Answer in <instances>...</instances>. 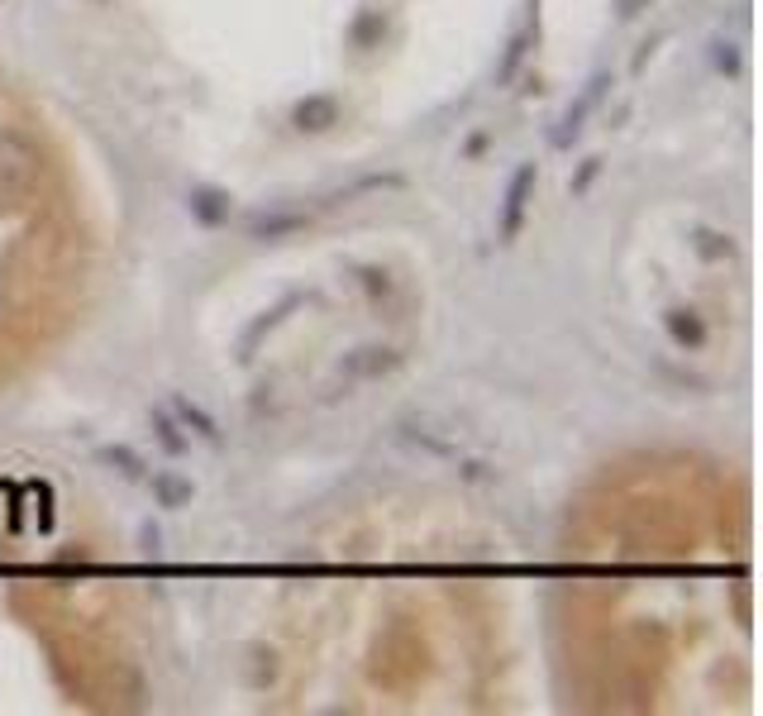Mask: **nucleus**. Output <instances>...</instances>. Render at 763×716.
Listing matches in <instances>:
<instances>
[{"label":"nucleus","mask_w":763,"mask_h":716,"mask_svg":"<svg viewBox=\"0 0 763 716\" xmlns=\"http://www.w3.org/2000/svg\"><path fill=\"white\" fill-rule=\"evenodd\" d=\"M296 229H306V210H263L249 220V239L272 243V239L296 235Z\"/></svg>","instance_id":"6e6552de"},{"label":"nucleus","mask_w":763,"mask_h":716,"mask_svg":"<svg viewBox=\"0 0 763 716\" xmlns=\"http://www.w3.org/2000/svg\"><path fill=\"white\" fill-rule=\"evenodd\" d=\"M401 368V354L386 349V344H363V349L344 354L339 372L344 378H382V372H396Z\"/></svg>","instance_id":"20e7f679"},{"label":"nucleus","mask_w":763,"mask_h":716,"mask_svg":"<svg viewBox=\"0 0 763 716\" xmlns=\"http://www.w3.org/2000/svg\"><path fill=\"white\" fill-rule=\"evenodd\" d=\"M607 91H611V72H597V77L582 86V96L564 110V120H558V129H554V149H568V143L582 134V120L601 106V96H607Z\"/></svg>","instance_id":"7ed1b4c3"},{"label":"nucleus","mask_w":763,"mask_h":716,"mask_svg":"<svg viewBox=\"0 0 763 716\" xmlns=\"http://www.w3.org/2000/svg\"><path fill=\"white\" fill-rule=\"evenodd\" d=\"M186 210H192V220L200 225H225L229 210H235V196L220 192V186H192V196H186Z\"/></svg>","instance_id":"0eeeda50"},{"label":"nucleus","mask_w":763,"mask_h":716,"mask_svg":"<svg viewBox=\"0 0 763 716\" xmlns=\"http://www.w3.org/2000/svg\"><path fill=\"white\" fill-rule=\"evenodd\" d=\"M358 278H363V286H368L372 296H386V292H392V278H386L382 268H358Z\"/></svg>","instance_id":"f3484780"},{"label":"nucleus","mask_w":763,"mask_h":716,"mask_svg":"<svg viewBox=\"0 0 763 716\" xmlns=\"http://www.w3.org/2000/svg\"><path fill=\"white\" fill-rule=\"evenodd\" d=\"M664 329L673 335V344H678V349H701V344H707V321H701L693 306H673V311H664Z\"/></svg>","instance_id":"1a4fd4ad"},{"label":"nucleus","mask_w":763,"mask_h":716,"mask_svg":"<svg viewBox=\"0 0 763 716\" xmlns=\"http://www.w3.org/2000/svg\"><path fill=\"white\" fill-rule=\"evenodd\" d=\"M292 124L301 129V134H325V129H335V124H339V100H335V96H325V91H315V96H306V100H296Z\"/></svg>","instance_id":"39448f33"},{"label":"nucleus","mask_w":763,"mask_h":716,"mask_svg":"<svg viewBox=\"0 0 763 716\" xmlns=\"http://www.w3.org/2000/svg\"><path fill=\"white\" fill-rule=\"evenodd\" d=\"M711 67L726 72V77H735V72H740V48H735V43H730V39H716V43H711Z\"/></svg>","instance_id":"dca6fc26"},{"label":"nucleus","mask_w":763,"mask_h":716,"mask_svg":"<svg viewBox=\"0 0 763 716\" xmlns=\"http://www.w3.org/2000/svg\"><path fill=\"white\" fill-rule=\"evenodd\" d=\"M91 6H106V0H91Z\"/></svg>","instance_id":"aec40b11"},{"label":"nucleus","mask_w":763,"mask_h":716,"mask_svg":"<svg viewBox=\"0 0 763 716\" xmlns=\"http://www.w3.org/2000/svg\"><path fill=\"white\" fill-rule=\"evenodd\" d=\"M592 177H597V158H592V163H587V167H582V177H578V182H573V192H582V186H587V182H592Z\"/></svg>","instance_id":"6ab92c4d"},{"label":"nucleus","mask_w":763,"mask_h":716,"mask_svg":"<svg viewBox=\"0 0 763 716\" xmlns=\"http://www.w3.org/2000/svg\"><path fill=\"white\" fill-rule=\"evenodd\" d=\"M539 43V14H530V20L515 29L511 34V43H506V53H501V63H497V86H506L515 72H521V63L530 57V48Z\"/></svg>","instance_id":"423d86ee"},{"label":"nucleus","mask_w":763,"mask_h":716,"mask_svg":"<svg viewBox=\"0 0 763 716\" xmlns=\"http://www.w3.org/2000/svg\"><path fill=\"white\" fill-rule=\"evenodd\" d=\"M153 435H157V444H163V449H167L172 458L192 449V440L182 435V421L172 415V406H157V411H153Z\"/></svg>","instance_id":"4468645a"},{"label":"nucleus","mask_w":763,"mask_h":716,"mask_svg":"<svg viewBox=\"0 0 763 716\" xmlns=\"http://www.w3.org/2000/svg\"><path fill=\"white\" fill-rule=\"evenodd\" d=\"M535 182H539V167L535 163H521L506 182V200H501V239H515L525 225V210H530V196H535Z\"/></svg>","instance_id":"f03ea898"},{"label":"nucleus","mask_w":763,"mask_h":716,"mask_svg":"<svg viewBox=\"0 0 763 716\" xmlns=\"http://www.w3.org/2000/svg\"><path fill=\"white\" fill-rule=\"evenodd\" d=\"M650 6H654V0H615V10H621L625 20H635V14H640V10H650Z\"/></svg>","instance_id":"a211bd4d"},{"label":"nucleus","mask_w":763,"mask_h":716,"mask_svg":"<svg viewBox=\"0 0 763 716\" xmlns=\"http://www.w3.org/2000/svg\"><path fill=\"white\" fill-rule=\"evenodd\" d=\"M100 464L120 468V478H129V482H143V478H149V473H143V458L129 449V444H106V449H100Z\"/></svg>","instance_id":"2eb2a0df"},{"label":"nucleus","mask_w":763,"mask_h":716,"mask_svg":"<svg viewBox=\"0 0 763 716\" xmlns=\"http://www.w3.org/2000/svg\"><path fill=\"white\" fill-rule=\"evenodd\" d=\"M153 497H157V507L177 511L196 497V487H192V478H177V473H153Z\"/></svg>","instance_id":"ddd939ff"},{"label":"nucleus","mask_w":763,"mask_h":716,"mask_svg":"<svg viewBox=\"0 0 763 716\" xmlns=\"http://www.w3.org/2000/svg\"><path fill=\"white\" fill-rule=\"evenodd\" d=\"M43 177L39 149L14 129H0V210H20L34 200Z\"/></svg>","instance_id":"f257e3e1"},{"label":"nucleus","mask_w":763,"mask_h":716,"mask_svg":"<svg viewBox=\"0 0 763 716\" xmlns=\"http://www.w3.org/2000/svg\"><path fill=\"white\" fill-rule=\"evenodd\" d=\"M693 249H697L701 263H726V258L735 253V243H730V235H721V229L697 225V229H693Z\"/></svg>","instance_id":"f8f14e48"},{"label":"nucleus","mask_w":763,"mask_h":716,"mask_svg":"<svg viewBox=\"0 0 763 716\" xmlns=\"http://www.w3.org/2000/svg\"><path fill=\"white\" fill-rule=\"evenodd\" d=\"M172 415L186 425V430H196L206 444H220V425H215V415L210 411H200L192 397H172Z\"/></svg>","instance_id":"9b49d317"},{"label":"nucleus","mask_w":763,"mask_h":716,"mask_svg":"<svg viewBox=\"0 0 763 716\" xmlns=\"http://www.w3.org/2000/svg\"><path fill=\"white\" fill-rule=\"evenodd\" d=\"M386 39V14L382 10H358L353 24H349V48L368 53V48H382Z\"/></svg>","instance_id":"9d476101"}]
</instances>
